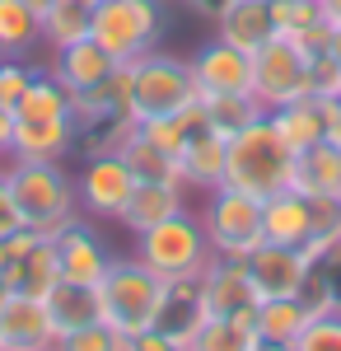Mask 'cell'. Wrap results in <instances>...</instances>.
<instances>
[{"label":"cell","mask_w":341,"mask_h":351,"mask_svg":"<svg viewBox=\"0 0 341 351\" xmlns=\"http://www.w3.org/2000/svg\"><path fill=\"white\" fill-rule=\"evenodd\" d=\"M75 122H131V75L127 66H117L112 75L89 84L84 94H71Z\"/></svg>","instance_id":"obj_19"},{"label":"cell","mask_w":341,"mask_h":351,"mask_svg":"<svg viewBox=\"0 0 341 351\" xmlns=\"http://www.w3.org/2000/svg\"><path fill=\"white\" fill-rule=\"evenodd\" d=\"M294 192L304 197H341V150L332 141H318L294 155Z\"/></svg>","instance_id":"obj_23"},{"label":"cell","mask_w":341,"mask_h":351,"mask_svg":"<svg viewBox=\"0 0 341 351\" xmlns=\"http://www.w3.org/2000/svg\"><path fill=\"white\" fill-rule=\"evenodd\" d=\"M309 61L314 56L304 52L294 38H271L253 52V94L266 112L286 108L294 99H309Z\"/></svg>","instance_id":"obj_8"},{"label":"cell","mask_w":341,"mask_h":351,"mask_svg":"<svg viewBox=\"0 0 341 351\" xmlns=\"http://www.w3.org/2000/svg\"><path fill=\"white\" fill-rule=\"evenodd\" d=\"M266 117H271V127L281 132V141H286L294 155L309 150V145H318L323 132H327V127H323V104H318V99H294V104H286V108H271Z\"/></svg>","instance_id":"obj_27"},{"label":"cell","mask_w":341,"mask_h":351,"mask_svg":"<svg viewBox=\"0 0 341 351\" xmlns=\"http://www.w3.org/2000/svg\"><path fill=\"white\" fill-rule=\"evenodd\" d=\"M42 304L52 314L56 337H66L75 328H89V324H103V314H99V286H79V281H66L61 276L52 291L42 295Z\"/></svg>","instance_id":"obj_21"},{"label":"cell","mask_w":341,"mask_h":351,"mask_svg":"<svg viewBox=\"0 0 341 351\" xmlns=\"http://www.w3.org/2000/svg\"><path fill=\"white\" fill-rule=\"evenodd\" d=\"M257 300H286V295H299L304 276L314 271V258L304 248H290V243H257L248 258H238Z\"/></svg>","instance_id":"obj_9"},{"label":"cell","mask_w":341,"mask_h":351,"mask_svg":"<svg viewBox=\"0 0 341 351\" xmlns=\"http://www.w3.org/2000/svg\"><path fill=\"white\" fill-rule=\"evenodd\" d=\"M131 169L122 155H94V160L79 164L75 173V202L79 211H89V216H103V220H117V211L127 206V197H131Z\"/></svg>","instance_id":"obj_10"},{"label":"cell","mask_w":341,"mask_h":351,"mask_svg":"<svg viewBox=\"0 0 341 351\" xmlns=\"http://www.w3.org/2000/svg\"><path fill=\"white\" fill-rule=\"evenodd\" d=\"M304 324H309V314H304L299 295L257 300V309H253V332H257V342H294V337L304 332Z\"/></svg>","instance_id":"obj_28"},{"label":"cell","mask_w":341,"mask_h":351,"mask_svg":"<svg viewBox=\"0 0 341 351\" xmlns=\"http://www.w3.org/2000/svg\"><path fill=\"white\" fill-rule=\"evenodd\" d=\"M10 141H14V108H0V155H10Z\"/></svg>","instance_id":"obj_44"},{"label":"cell","mask_w":341,"mask_h":351,"mask_svg":"<svg viewBox=\"0 0 341 351\" xmlns=\"http://www.w3.org/2000/svg\"><path fill=\"white\" fill-rule=\"evenodd\" d=\"M262 239L266 243H290V248H304L309 243V197L304 192H276L262 202Z\"/></svg>","instance_id":"obj_22"},{"label":"cell","mask_w":341,"mask_h":351,"mask_svg":"<svg viewBox=\"0 0 341 351\" xmlns=\"http://www.w3.org/2000/svg\"><path fill=\"white\" fill-rule=\"evenodd\" d=\"M52 243H56V263H61V276H66V281H79V286H99V281H103L112 253H108L103 239H99L79 216L71 220V225H61L52 234Z\"/></svg>","instance_id":"obj_15"},{"label":"cell","mask_w":341,"mask_h":351,"mask_svg":"<svg viewBox=\"0 0 341 351\" xmlns=\"http://www.w3.org/2000/svg\"><path fill=\"white\" fill-rule=\"evenodd\" d=\"M178 173H183V188H220L225 183V136H197L192 145H187L183 155H178Z\"/></svg>","instance_id":"obj_26"},{"label":"cell","mask_w":341,"mask_h":351,"mask_svg":"<svg viewBox=\"0 0 341 351\" xmlns=\"http://www.w3.org/2000/svg\"><path fill=\"white\" fill-rule=\"evenodd\" d=\"M122 160H127V169H131V178H155V183H183V173H178V160L164 150V145H155L150 136L136 127L131 136H127V145L117 150Z\"/></svg>","instance_id":"obj_30"},{"label":"cell","mask_w":341,"mask_h":351,"mask_svg":"<svg viewBox=\"0 0 341 351\" xmlns=\"http://www.w3.org/2000/svg\"><path fill=\"white\" fill-rule=\"evenodd\" d=\"M206 225V239L215 248V258H248L262 243V202L238 188H210L206 206L197 211Z\"/></svg>","instance_id":"obj_7"},{"label":"cell","mask_w":341,"mask_h":351,"mask_svg":"<svg viewBox=\"0 0 341 351\" xmlns=\"http://www.w3.org/2000/svg\"><path fill=\"white\" fill-rule=\"evenodd\" d=\"M309 99H318V104L341 99V56L323 52L309 61Z\"/></svg>","instance_id":"obj_39"},{"label":"cell","mask_w":341,"mask_h":351,"mask_svg":"<svg viewBox=\"0 0 341 351\" xmlns=\"http://www.w3.org/2000/svg\"><path fill=\"white\" fill-rule=\"evenodd\" d=\"M127 351H192V342L173 337V332H164V328H145V332L127 337Z\"/></svg>","instance_id":"obj_41"},{"label":"cell","mask_w":341,"mask_h":351,"mask_svg":"<svg viewBox=\"0 0 341 351\" xmlns=\"http://www.w3.org/2000/svg\"><path fill=\"white\" fill-rule=\"evenodd\" d=\"M327 263H341V248H337V253H332V258H327Z\"/></svg>","instance_id":"obj_49"},{"label":"cell","mask_w":341,"mask_h":351,"mask_svg":"<svg viewBox=\"0 0 341 351\" xmlns=\"http://www.w3.org/2000/svg\"><path fill=\"white\" fill-rule=\"evenodd\" d=\"M0 351H5V347H0Z\"/></svg>","instance_id":"obj_50"},{"label":"cell","mask_w":341,"mask_h":351,"mask_svg":"<svg viewBox=\"0 0 341 351\" xmlns=\"http://www.w3.org/2000/svg\"><path fill=\"white\" fill-rule=\"evenodd\" d=\"M71 155H75V112H66V117H14L10 160L66 164Z\"/></svg>","instance_id":"obj_13"},{"label":"cell","mask_w":341,"mask_h":351,"mask_svg":"<svg viewBox=\"0 0 341 351\" xmlns=\"http://www.w3.org/2000/svg\"><path fill=\"white\" fill-rule=\"evenodd\" d=\"M294 183V150H290L281 132L271 127V117H257L253 127L225 141V188H238L248 197H276Z\"/></svg>","instance_id":"obj_1"},{"label":"cell","mask_w":341,"mask_h":351,"mask_svg":"<svg viewBox=\"0 0 341 351\" xmlns=\"http://www.w3.org/2000/svg\"><path fill=\"white\" fill-rule=\"evenodd\" d=\"M178 211H187V188H183V183L136 178V183H131V197H127V206L117 211V220H122L131 234H145V230L164 225L168 216H178Z\"/></svg>","instance_id":"obj_17"},{"label":"cell","mask_w":341,"mask_h":351,"mask_svg":"<svg viewBox=\"0 0 341 351\" xmlns=\"http://www.w3.org/2000/svg\"><path fill=\"white\" fill-rule=\"evenodd\" d=\"M201 108H206V122L215 136H238L243 127H253L257 117H262V104H257V94H201Z\"/></svg>","instance_id":"obj_31"},{"label":"cell","mask_w":341,"mask_h":351,"mask_svg":"<svg viewBox=\"0 0 341 351\" xmlns=\"http://www.w3.org/2000/svg\"><path fill=\"white\" fill-rule=\"evenodd\" d=\"M197 286H201L206 319H253V309H257V291L238 258H210V267L197 276Z\"/></svg>","instance_id":"obj_11"},{"label":"cell","mask_w":341,"mask_h":351,"mask_svg":"<svg viewBox=\"0 0 341 351\" xmlns=\"http://www.w3.org/2000/svg\"><path fill=\"white\" fill-rule=\"evenodd\" d=\"M197 94H253V52H238L234 43L210 38L197 56H187Z\"/></svg>","instance_id":"obj_12"},{"label":"cell","mask_w":341,"mask_h":351,"mask_svg":"<svg viewBox=\"0 0 341 351\" xmlns=\"http://www.w3.org/2000/svg\"><path fill=\"white\" fill-rule=\"evenodd\" d=\"M0 347L5 351H52L56 347V328L52 314L38 295H14L0 304Z\"/></svg>","instance_id":"obj_14"},{"label":"cell","mask_w":341,"mask_h":351,"mask_svg":"<svg viewBox=\"0 0 341 351\" xmlns=\"http://www.w3.org/2000/svg\"><path fill=\"white\" fill-rule=\"evenodd\" d=\"M42 43V14L28 0H0V56L24 61Z\"/></svg>","instance_id":"obj_25"},{"label":"cell","mask_w":341,"mask_h":351,"mask_svg":"<svg viewBox=\"0 0 341 351\" xmlns=\"http://www.w3.org/2000/svg\"><path fill=\"white\" fill-rule=\"evenodd\" d=\"M164 291H168V281L159 271H150L140 258H112L103 281H99V314L112 332L136 337V332L159 324Z\"/></svg>","instance_id":"obj_3"},{"label":"cell","mask_w":341,"mask_h":351,"mask_svg":"<svg viewBox=\"0 0 341 351\" xmlns=\"http://www.w3.org/2000/svg\"><path fill=\"white\" fill-rule=\"evenodd\" d=\"M28 75H33L28 61H10V56H0V108H14V99L24 94Z\"/></svg>","instance_id":"obj_40"},{"label":"cell","mask_w":341,"mask_h":351,"mask_svg":"<svg viewBox=\"0 0 341 351\" xmlns=\"http://www.w3.org/2000/svg\"><path fill=\"white\" fill-rule=\"evenodd\" d=\"M47 71H52L71 94H84L89 84H99L103 75H112V71H117V61H112L94 38H79V43H71V47H56Z\"/></svg>","instance_id":"obj_20"},{"label":"cell","mask_w":341,"mask_h":351,"mask_svg":"<svg viewBox=\"0 0 341 351\" xmlns=\"http://www.w3.org/2000/svg\"><path fill=\"white\" fill-rule=\"evenodd\" d=\"M5 300H10V286H5V281H0V304H5Z\"/></svg>","instance_id":"obj_48"},{"label":"cell","mask_w":341,"mask_h":351,"mask_svg":"<svg viewBox=\"0 0 341 351\" xmlns=\"http://www.w3.org/2000/svg\"><path fill=\"white\" fill-rule=\"evenodd\" d=\"M294 351H341V309L323 314V319H309L304 332L294 337Z\"/></svg>","instance_id":"obj_38"},{"label":"cell","mask_w":341,"mask_h":351,"mask_svg":"<svg viewBox=\"0 0 341 351\" xmlns=\"http://www.w3.org/2000/svg\"><path fill=\"white\" fill-rule=\"evenodd\" d=\"M323 127H327L323 141H332L341 150V99H327V104H323Z\"/></svg>","instance_id":"obj_43"},{"label":"cell","mask_w":341,"mask_h":351,"mask_svg":"<svg viewBox=\"0 0 341 351\" xmlns=\"http://www.w3.org/2000/svg\"><path fill=\"white\" fill-rule=\"evenodd\" d=\"M140 132L150 136L155 145H164L173 160L183 155L187 145L197 141V136H206L210 132V122H206V108H201V99L197 104H187L183 112H173V117H159V122H140Z\"/></svg>","instance_id":"obj_29"},{"label":"cell","mask_w":341,"mask_h":351,"mask_svg":"<svg viewBox=\"0 0 341 351\" xmlns=\"http://www.w3.org/2000/svg\"><path fill=\"white\" fill-rule=\"evenodd\" d=\"M131 132H136V122H75V155L79 160L117 155Z\"/></svg>","instance_id":"obj_35"},{"label":"cell","mask_w":341,"mask_h":351,"mask_svg":"<svg viewBox=\"0 0 341 351\" xmlns=\"http://www.w3.org/2000/svg\"><path fill=\"white\" fill-rule=\"evenodd\" d=\"M257 332L253 319H206L192 337V351H253Z\"/></svg>","instance_id":"obj_34"},{"label":"cell","mask_w":341,"mask_h":351,"mask_svg":"<svg viewBox=\"0 0 341 351\" xmlns=\"http://www.w3.org/2000/svg\"><path fill=\"white\" fill-rule=\"evenodd\" d=\"M271 19H276L281 38H299L304 28L323 19V10H318V0H271Z\"/></svg>","instance_id":"obj_36"},{"label":"cell","mask_w":341,"mask_h":351,"mask_svg":"<svg viewBox=\"0 0 341 351\" xmlns=\"http://www.w3.org/2000/svg\"><path fill=\"white\" fill-rule=\"evenodd\" d=\"M71 112V89L52 71H33L24 94L14 99V117H66Z\"/></svg>","instance_id":"obj_32"},{"label":"cell","mask_w":341,"mask_h":351,"mask_svg":"<svg viewBox=\"0 0 341 351\" xmlns=\"http://www.w3.org/2000/svg\"><path fill=\"white\" fill-rule=\"evenodd\" d=\"M136 258L150 271H159L164 281H183V276H201L215 258V248L206 239V225L197 211H178L164 225L136 234Z\"/></svg>","instance_id":"obj_6"},{"label":"cell","mask_w":341,"mask_h":351,"mask_svg":"<svg viewBox=\"0 0 341 351\" xmlns=\"http://www.w3.org/2000/svg\"><path fill=\"white\" fill-rule=\"evenodd\" d=\"M52 351H127V337L112 332L108 324H89V328H75V332L56 337Z\"/></svg>","instance_id":"obj_37"},{"label":"cell","mask_w":341,"mask_h":351,"mask_svg":"<svg viewBox=\"0 0 341 351\" xmlns=\"http://www.w3.org/2000/svg\"><path fill=\"white\" fill-rule=\"evenodd\" d=\"M210 19H215V38L234 43L238 52H257L262 43L276 38L271 0H220Z\"/></svg>","instance_id":"obj_16"},{"label":"cell","mask_w":341,"mask_h":351,"mask_svg":"<svg viewBox=\"0 0 341 351\" xmlns=\"http://www.w3.org/2000/svg\"><path fill=\"white\" fill-rule=\"evenodd\" d=\"M253 351H294V342H257Z\"/></svg>","instance_id":"obj_46"},{"label":"cell","mask_w":341,"mask_h":351,"mask_svg":"<svg viewBox=\"0 0 341 351\" xmlns=\"http://www.w3.org/2000/svg\"><path fill=\"white\" fill-rule=\"evenodd\" d=\"M79 38H89V0H52L42 10V43L56 52Z\"/></svg>","instance_id":"obj_33"},{"label":"cell","mask_w":341,"mask_h":351,"mask_svg":"<svg viewBox=\"0 0 341 351\" xmlns=\"http://www.w3.org/2000/svg\"><path fill=\"white\" fill-rule=\"evenodd\" d=\"M5 183L14 197V211L24 230L38 234H56L61 225H71L79 211L75 202V178L61 164H42V160H10Z\"/></svg>","instance_id":"obj_2"},{"label":"cell","mask_w":341,"mask_h":351,"mask_svg":"<svg viewBox=\"0 0 341 351\" xmlns=\"http://www.w3.org/2000/svg\"><path fill=\"white\" fill-rule=\"evenodd\" d=\"M56 281H61V263H56V243L52 234H38V239L10 253V267H5V286L14 295H47Z\"/></svg>","instance_id":"obj_18"},{"label":"cell","mask_w":341,"mask_h":351,"mask_svg":"<svg viewBox=\"0 0 341 351\" xmlns=\"http://www.w3.org/2000/svg\"><path fill=\"white\" fill-rule=\"evenodd\" d=\"M28 5H33V10H38V14H42V10H47V5H52V0H28Z\"/></svg>","instance_id":"obj_47"},{"label":"cell","mask_w":341,"mask_h":351,"mask_svg":"<svg viewBox=\"0 0 341 351\" xmlns=\"http://www.w3.org/2000/svg\"><path fill=\"white\" fill-rule=\"evenodd\" d=\"M131 75V122H159V117H173L183 112L187 104H197V80H192V66L183 56H168V52H145L127 66Z\"/></svg>","instance_id":"obj_5"},{"label":"cell","mask_w":341,"mask_h":351,"mask_svg":"<svg viewBox=\"0 0 341 351\" xmlns=\"http://www.w3.org/2000/svg\"><path fill=\"white\" fill-rule=\"evenodd\" d=\"M201 324H206V309H201V286H197V276L168 281V291H164V304H159V324H155V328L173 332V337H183V342H192Z\"/></svg>","instance_id":"obj_24"},{"label":"cell","mask_w":341,"mask_h":351,"mask_svg":"<svg viewBox=\"0 0 341 351\" xmlns=\"http://www.w3.org/2000/svg\"><path fill=\"white\" fill-rule=\"evenodd\" d=\"M14 230H19V211H14L10 183H5V173H0V239H5V234H14Z\"/></svg>","instance_id":"obj_42"},{"label":"cell","mask_w":341,"mask_h":351,"mask_svg":"<svg viewBox=\"0 0 341 351\" xmlns=\"http://www.w3.org/2000/svg\"><path fill=\"white\" fill-rule=\"evenodd\" d=\"M164 33L159 0H89V38L117 66H131L136 56L155 52Z\"/></svg>","instance_id":"obj_4"},{"label":"cell","mask_w":341,"mask_h":351,"mask_svg":"<svg viewBox=\"0 0 341 351\" xmlns=\"http://www.w3.org/2000/svg\"><path fill=\"white\" fill-rule=\"evenodd\" d=\"M318 10H323V24L341 28V0H318Z\"/></svg>","instance_id":"obj_45"}]
</instances>
